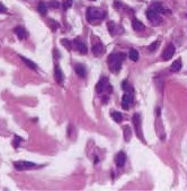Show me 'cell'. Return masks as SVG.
Returning a JSON list of instances; mask_svg holds the SVG:
<instances>
[{
	"instance_id": "6da1fadb",
	"label": "cell",
	"mask_w": 187,
	"mask_h": 191,
	"mask_svg": "<svg viewBox=\"0 0 187 191\" xmlns=\"http://www.w3.org/2000/svg\"><path fill=\"white\" fill-rule=\"evenodd\" d=\"M125 59V55L124 53H115V55H111L107 59L108 62V68L113 73H118L121 67H122V61Z\"/></svg>"
},
{
	"instance_id": "7a4b0ae2",
	"label": "cell",
	"mask_w": 187,
	"mask_h": 191,
	"mask_svg": "<svg viewBox=\"0 0 187 191\" xmlns=\"http://www.w3.org/2000/svg\"><path fill=\"white\" fill-rule=\"evenodd\" d=\"M86 15H87V21L89 23H95V22L103 19L106 16V11L104 9H99V8L89 7L87 9Z\"/></svg>"
},
{
	"instance_id": "3957f363",
	"label": "cell",
	"mask_w": 187,
	"mask_h": 191,
	"mask_svg": "<svg viewBox=\"0 0 187 191\" xmlns=\"http://www.w3.org/2000/svg\"><path fill=\"white\" fill-rule=\"evenodd\" d=\"M96 90H97L98 94H101V93L104 94V93L107 92V90H108V93H112L113 88L111 87V85H109V83H108V78H107V77H103L99 82H98L97 86H96Z\"/></svg>"
},
{
	"instance_id": "277c9868",
	"label": "cell",
	"mask_w": 187,
	"mask_h": 191,
	"mask_svg": "<svg viewBox=\"0 0 187 191\" xmlns=\"http://www.w3.org/2000/svg\"><path fill=\"white\" fill-rule=\"evenodd\" d=\"M15 167L19 171H24V170H31V169H34V167H37V165L35 163H32V162H27V161H18V162H15L14 163Z\"/></svg>"
},
{
	"instance_id": "5b68a950",
	"label": "cell",
	"mask_w": 187,
	"mask_h": 191,
	"mask_svg": "<svg viewBox=\"0 0 187 191\" xmlns=\"http://www.w3.org/2000/svg\"><path fill=\"white\" fill-rule=\"evenodd\" d=\"M126 162V155L124 152H120L116 154L115 156V164L117 165V167H123L124 164Z\"/></svg>"
},
{
	"instance_id": "8992f818",
	"label": "cell",
	"mask_w": 187,
	"mask_h": 191,
	"mask_svg": "<svg viewBox=\"0 0 187 191\" xmlns=\"http://www.w3.org/2000/svg\"><path fill=\"white\" fill-rule=\"evenodd\" d=\"M175 51H176V49L173 44H169L166 50L163 51V53H162V59L163 60H169V59H171L173 58V55H175Z\"/></svg>"
},
{
	"instance_id": "52a82bcc",
	"label": "cell",
	"mask_w": 187,
	"mask_h": 191,
	"mask_svg": "<svg viewBox=\"0 0 187 191\" xmlns=\"http://www.w3.org/2000/svg\"><path fill=\"white\" fill-rule=\"evenodd\" d=\"M133 123L134 126L136 127V134L138 136H140V138L143 137V134H142V129H141V116L140 114H134L133 116Z\"/></svg>"
},
{
	"instance_id": "ba28073f",
	"label": "cell",
	"mask_w": 187,
	"mask_h": 191,
	"mask_svg": "<svg viewBox=\"0 0 187 191\" xmlns=\"http://www.w3.org/2000/svg\"><path fill=\"white\" fill-rule=\"evenodd\" d=\"M104 51H105V48H104V45L99 41H97L96 43H93V53L95 55L98 57V55H103Z\"/></svg>"
},
{
	"instance_id": "9c48e42d",
	"label": "cell",
	"mask_w": 187,
	"mask_h": 191,
	"mask_svg": "<svg viewBox=\"0 0 187 191\" xmlns=\"http://www.w3.org/2000/svg\"><path fill=\"white\" fill-rule=\"evenodd\" d=\"M132 101H133V96L130 95V94H124L123 97H122V106H123V109H128L130 105L132 104Z\"/></svg>"
},
{
	"instance_id": "30bf717a",
	"label": "cell",
	"mask_w": 187,
	"mask_h": 191,
	"mask_svg": "<svg viewBox=\"0 0 187 191\" xmlns=\"http://www.w3.org/2000/svg\"><path fill=\"white\" fill-rule=\"evenodd\" d=\"M146 15H147L148 19H150L151 22H157V19H160V16L158 13H156L153 9H151V8H149L147 11H146Z\"/></svg>"
},
{
	"instance_id": "8fae6325",
	"label": "cell",
	"mask_w": 187,
	"mask_h": 191,
	"mask_svg": "<svg viewBox=\"0 0 187 191\" xmlns=\"http://www.w3.org/2000/svg\"><path fill=\"white\" fill-rule=\"evenodd\" d=\"M54 77H55L56 83L61 84L63 82V73H62V70L58 65H55V67H54Z\"/></svg>"
},
{
	"instance_id": "7c38bea8",
	"label": "cell",
	"mask_w": 187,
	"mask_h": 191,
	"mask_svg": "<svg viewBox=\"0 0 187 191\" xmlns=\"http://www.w3.org/2000/svg\"><path fill=\"white\" fill-rule=\"evenodd\" d=\"M74 71H76V74H78L82 78H85L87 76V70L85 68V66H82L81 63H77L74 66Z\"/></svg>"
},
{
	"instance_id": "4fadbf2b",
	"label": "cell",
	"mask_w": 187,
	"mask_h": 191,
	"mask_svg": "<svg viewBox=\"0 0 187 191\" xmlns=\"http://www.w3.org/2000/svg\"><path fill=\"white\" fill-rule=\"evenodd\" d=\"M74 44H76V48H77V50H78L80 53H82V55L87 53V51H88L87 47H86V44H85L84 42L77 40V41H74Z\"/></svg>"
},
{
	"instance_id": "5bb4252c",
	"label": "cell",
	"mask_w": 187,
	"mask_h": 191,
	"mask_svg": "<svg viewBox=\"0 0 187 191\" xmlns=\"http://www.w3.org/2000/svg\"><path fill=\"white\" fill-rule=\"evenodd\" d=\"M132 27L134 28V31H143L146 28V26H144V24L142 22L134 18L133 21H132Z\"/></svg>"
},
{
	"instance_id": "9a60e30c",
	"label": "cell",
	"mask_w": 187,
	"mask_h": 191,
	"mask_svg": "<svg viewBox=\"0 0 187 191\" xmlns=\"http://www.w3.org/2000/svg\"><path fill=\"white\" fill-rule=\"evenodd\" d=\"M15 33L17 34V36L19 37L20 40H24V39H26V36H27V32L25 31V28L20 27V26H18V27L15 28Z\"/></svg>"
},
{
	"instance_id": "2e32d148",
	"label": "cell",
	"mask_w": 187,
	"mask_h": 191,
	"mask_svg": "<svg viewBox=\"0 0 187 191\" xmlns=\"http://www.w3.org/2000/svg\"><path fill=\"white\" fill-rule=\"evenodd\" d=\"M19 58H20V59H21V60H23V61H24V63L26 65V66H27V67H28V68L34 69V70H35V69L37 68V66H36V63H35V62H33V61H32V60H29V59H27V58H25V57H23V55H19Z\"/></svg>"
},
{
	"instance_id": "e0dca14e",
	"label": "cell",
	"mask_w": 187,
	"mask_h": 191,
	"mask_svg": "<svg viewBox=\"0 0 187 191\" xmlns=\"http://www.w3.org/2000/svg\"><path fill=\"white\" fill-rule=\"evenodd\" d=\"M181 69V59H177V60H175V61L173 62V65H171V67H170V70L177 73V71H179Z\"/></svg>"
},
{
	"instance_id": "ac0fdd59",
	"label": "cell",
	"mask_w": 187,
	"mask_h": 191,
	"mask_svg": "<svg viewBox=\"0 0 187 191\" xmlns=\"http://www.w3.org/2000/svg\"><path fill=\"white\" fill-rule=\"evenodd\" d=\"M37 10H39V13H40L41 15L45 16L47 13V6L44 4V2H40L39 6H37Z\"/></svg>"
},
{
	"instance_id": "d6986e66",
	"label": "cell",
	"mask_w": 187,
	"mask_h": 191,
	"mask_svg": "<svg viewBox=\"0 0 187 191\" xmlns=\"http://www.w3.org/2000/svg\"><path fill=\"white\" fill-rule=\"evenodd\" d=\"M128 57H130V59L132 60V61H138L139 60V52L136 51V50H130V52H128Z\"/></svg>"
},
{
	"instance_id": "ffe728a7",
	"label": "cell",
	"mask_w": 187,
	"mask_h": 191,
	"mask_svg": "<svg viewBox=\"0 0 187 191\" xmlns=\"http://www.w3.org/2000/svg\"><path fill=\"white\" fill-rule=\"evenodd\" d=\"M111 116H112V118H113L116 122H122V120H123V116H122L121 112H116V111H114V112L111 113Z\"/></svg>"
},
{
	"instance_id": "44dd1931",
	"label": "cell",
	"mask_w": 187,
	"mask_h": 191,
	"mask_svg": "<svg viewBox=\"0 0 187 191\" xmlns=\"http://www.w3.org/2000/svg\"><path fill=\"white\" fill-rule=\"evenodd\" d=\"M151 9H153L156 13H163V8L161 7L160 4H153L152 6H151Z\"/></svg>"
},
{
	"instance_id": "7402d4cb",
	"label": "cell",
	"mask_w": 187,
	"mask_h": 191,
	"mask_svg": "<svg viewBox=\"0 0 187 191\" xmlns=\"http://www.w3.org/2000/svg\"><path fill=\"white\" fill-rule=\"evenodd\" d=\"M159 44H160V41H154L153 43H151V44L148 47V50H149L150 52H153L154 50L158 48V45H159Z\"/></svg>"
},
{
	"instance_id": "603a6c76",
	"label": "cell",
	"mask_w": 187,
	"mask_h": 191,
	"mask_svg": "<svg viewBox=\"0 0 187 191\" xmlns=\"http://www.w3.org/2000/svg\"><path fill=\"white\" fill-rule=\"evenodd\" d=\"M61 44H62V45H64V47H66L67 49H69V50H70V49H71V47H72V43L69 41V40H66V39L61 40Z\"/></svg>"
},
{
	"instance_id": "cb8c5ba5",
	"label": "cell",
	"mask_w": 187,
	"mask_h": 191,
	"mask_svg": "<svg viewBox=\"0 0 187 191\" xmlns=\"http://www.w3.org/2000/svg\"><path fill=\"white\" fill-rule=\"evenodd\" d=\"M49 25L52 27V29H53V31H55L56 28L59 27V24H58L56 22H54L53 19H49Z\"/></svg>"
},
{
	"instance_id": "d4e9b609",
	"label": "cell",
	"mask_w": 187,
	"mask_h": 191,
	"mask_svg": "<svg viewBox=\"0 0 187 191\" xmlns=\"http://www.w3.org/2000/svg\"><path fill=\"white\" fill-rule=\"evenodd\" d=\"M122 88L124 89L125 92H130V89H132V87L130 86V84H128L126 80H124V82H123V84H122Z\"/></svg>"
},
{
	"instance_id": "484cf974",
	"label": "cell",
	"mask_w": 187,
	"mask_h": 191,
	"mask_svg": "<svg viewBox=\"0 0 187 191\" xmlns=\"http://www.w3.org/2000/svg\"><path fill=\"white\" fill-rule=\"evenodd\" d=\"M59 2L56 1V0H51L50 2H49V7L50 8H59Z\"/></svg>"
},
{
	"instance_id": "4316f807",
	"label": "cell",
	"mask_w": 187,
	"mask_h": 191,
	"mask_svg": "<svg viewBox=\"0 0 187 191\" xmlns=\"http://www.w3.org/2000/svg\"><path fill=\"white\" fill-rule=\"evenodd\" d=\"M71 5H72V0H64L63 1V8L67 10L68 8L71 7Z\"/></svg>"
},
{
	"instance_id": "83f0119b",
	"label": "cell",
	"mask_w": 187,
	"mask_h": 191,
	"mask_svg": "<svg viewBox=\"0 0 187 191\" xmlns=\"http://www.w3.org/2000/svg\"><path fill=\"white\" fill-rule=\"evenodd\" d=\"M15 143H14V146H15V148H17L18 147V145H19V143L21 141V138L20 137H18V136H15Z\"/></svg>"
},
{
	"instance_id": "f1b7e54d",
	"label": "cell",
	"mask_w": 187,
	"mask_h": 191,
	"mask_svg": "<svg viewBox=\"0 0 187 191\" xmlns=\"http://www.w3.org/2000/svg\"><path fill=\"white\" fill-rule=\"evenodd\" d=\"M124 132H125V140H128V136L131 137V131L128 132V127H125V129H124Z\"/></svg>"
},
{
	"instance_id": "f546056e",
	"label": "cell",
	"mask_w": 187,
	"mask_h": 191,
	"mask_svg": "<svg viewBox=\"0 0 187 191\" xmlns=\"http://www.w3.org/2000/svg\"><path fill=\"white\" fill-rule=\"evenodd\" d=\"M2 13H7V8L0 2V14H2Z\"/></svg>"
}]
</instances>
